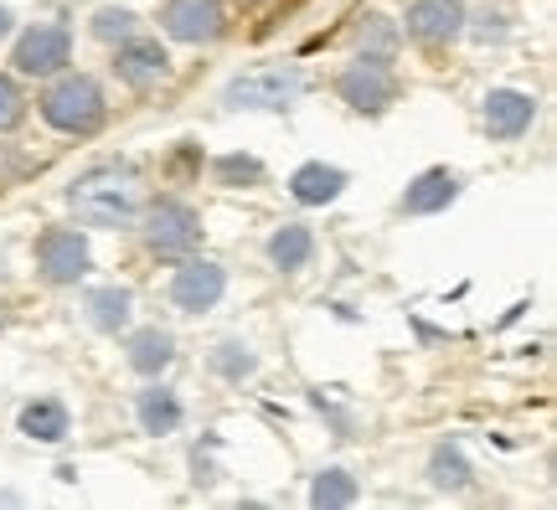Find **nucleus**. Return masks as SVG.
<instances>
[{
    "label": "nucleus",
    "mask_w": 557,
    "mask_h": 510,
    "mask_svg": "<svg viewBox=\"0 0 557 510\" xmlns=\"http://www.w3.org/2000/svg\"><path fill=\"white\" fill-rule=\"evenodd\" d=\"M67 207L83 227H99V233H120V227H135L139 207H145V191H139V176L129 165H94L83 171L73 186H67Z\"/></svg>",
    "instance_id": "f257e3e1"
},
{
    "label": "nucleus",
    "mask_w": 557,
    "mask_h": 510,
    "mask_svg": "<svg viewBox=\"0 0 557 510\" xmlns=\"http://www.w3.org/2000/svg\"><path fill=\"white\" fill-rule=\"evenodd\" d=\"M41 119L58 129V135H99L103 119H109V99H103V83L94 73H67L62 67L52 88L41 94Z\"/></svg>",
    "instance_id": "f03ea898"
},
{
    "label": "nucleus",
    "mask_w": 557,
    "mask_h": 510,
    "mask_svg": "<svg viewBox=\"0 0 557 510\" xmlns=\"http://www.w3.org/2000/svg\"><path fill=\"white\" fill-rule=\"evenodd\" d=\"M310 78L299 67H253V73H238V78L222 88V109L233 114H284L305 99Z\"/></svg>",
    "instance_id": "7ed1b4c3"
},
{
    "label": "nucleus",
    "mask_w": 557,
    "mask_h": 510,
    "mask_svg": "<svg viewBox=\"0 0 557 510\" xmlns=\"http://www.w3.org/2000/svg\"><path fill=\"white\" fill-rule=\"evenodd\" d=\"M135 222L156 258H191L201 248V212L181 197H156L150 207H139Z\"/></svg>",
    "instance_id": "20e7f679"
},
{
    "label": "nucleus",
    "mask_w": 557,
    "mask_h": 510,
    "mask_svg": "<svg viewBox=\"0 0 557 510\" xmlns=\"http://www.w3.org/2000/svg\"><path fill=\"white\" fill-rule=\"evenodd\" d=\"M336 94H341V103L357 109V114H387V109L398 103L403 83H398V73H393V58L357 52V58L336 73Z\"/></svg>",
    "instance_id": "39448f33"
},
{
    "label": "nucleus",
    "mask_w": 557,
    "mask_h": 510,
    "mask_svg": "<svg viewBox=\"0 0 557 510\" xmlns=\"http://www.w3.org/2000/svg\"><path fill=\"white\" fill-rule=\"evenodd\" d=\"M67 62H73V32L62 21L26 26L16 37V47H11V67L21 78H58Z\"/></svg>",
    "instance_id": "423d86ee"
},
{
    "label": "nucleus",
    "mask_w": 557,
    "mask_h": 510,
    "mask_svg": "<svg viewBox=\"0 0 557 510\" xmlns=\"http://www.w3.org/2000/svg\"><path fill=\"white\" fill-rule=\"evenodd\" d=\"M88 269H94V248H88V237H83L78 227H47V233L37 237V278L41 284L67 289V284H78Z\"/></svg>",
    "instance_id": "0eeeda50"
},
{
    "label": "nucleus",
    "mask_w": 557,
    "mask_h": 510,
    "mask_svg": "<svg viewBox=\"0 0 557 510\" xmlns=\"http://www.w3.org/2000/svg\"><path fill=\"white\" fill-rule=\"evenodd\" d=\"M160 32L171 41H186V47H212L227 32V5L222 0H165Z\"/></svg>",
    "instance_id": "6e6552de"
},
{
    "label": "nucleus",
    "mask_w": 557,
    "mask_h": 510,
    "mask_svg": "<svg viewBox=\"0 0 557 510\" xmlns=\"http://www.w3.org/2000/svg\"><path fill=\"white\" fill-rule=\"evenodd\" d=\"M227 295V269L212 258H181V269L171 274V304L181 314H207L218 310V299Z\"/></svg>",
    "instance_id": "1a4fd4ad"
},
{
    "label": "nucleus",
    "mask_w": 557,
    "mask_h": 510,
    "mask_svg": "<svg viewBox=\"0 0 557 510\" xmlns=\"http://www.w3.org/2000/svg\"><path fill=\"white\" fill-rule=\"evenodd\" d=\"M114 78L124 88H135V94H150L160 83H171V52L160 47L156 37H129L114 47Z\"/></svg>",
    "instance_id": "9d476101"
},
{
    "label": "nucleus",
    "mask_w": 557,
    "mask_h": 510,
    "mask_svg": "<svg viewBox=\"0 0 557 510\" xmlns=\"http://www.w3.org/2000/svg\"><path fill=\"white\" fill-rule=\"evenodd\" d=\"M465 0H413L408 16H403V32L423 47H449V41L465 37Z\"/></svg>",
    "instance_id": "9b49d317"
},
{
    "label": "nucleus",
    "mask_w": 557,
    "mask_h": 510,
    "mask_svg": "<svg viewBox=\"0 0 557 510\" xmlns=\"http://www.w3.org/2000/svg\"><path fill=\"white\" fill-rule=\"evenodd\" d=\"M537 124V99L521 88H491L485 94V135L496 145H517L521 135H532Z\"/></svg>",
    "instance_id": "f8f14e48"
},
{
    "label": "nucleus",
    "mask_w": 557,
    "mask_h": 510,
    "mask_svg": "<svg viewBox=\"0 0 557 510\" xmlns=\"http://www.w3.org/2000/svg\"><path fill=\"white\" fill-rule=\"evenodd\" d=\"M459 191H465V181H459L455 171L434 165V171H423V176L408 181V191H403L398 207L408 216H438V212H449V207H455Z\"/></svg>",
    "instance_id": "ddd939ff"
},
{
    "label": "nucleus",
    "mask_w": 557,
    "mask_h": 510,
    "mask_svg": "<svg viewBox=\"0 0 557 510\" xmlns=\"http://www.w3.org/2000/svg\"><path fill=\"white\" fill-rule=\"evenodd\" d=\"M83 320L99 335H124L135 320V295L124 284H99V289L83 295Z\"/></svg>",
    "instance_id": "4468645a"
},
{
    "label": "nucleus",
    "mask_w": 557,
    "mask_h": 510,
    "mask_svg": "<svg viewBox=\"0 0 557 510\" xmlns=\"http://www.w3.org/2000/svg\"><path fill=\"white\" fill-rule=\"evenodd\" d=\"M346 186H351V176H346L341 165H325V160H305L295 176H289V197H295L299 207H331V201H336Z\"/></svg>",
    "instance_id": "2eb2a0df"
},
{
    "label": "nucleus",
    "mask_w": 557,
    "mask_h": 510,
    "mask_svg": "<svg viewBox=\"0 0 557 510\" xmlns=\"http://www.w3.org/2000/svg\"><path fill=\"white\" fill-rule=\"evenodd\" d=\"M135 423H139V433L165 438V433H176L186 423V408H181V397L165 382H150L145 393H135Z\"/></svg>",
    "instance_id": "dca6fc26"
},
{
    "label": "nucleus",
    "mask_w": 557,
    "mask_h": 510,
    "mask_svg": "<svg viewBox=\"0 0 557 510\" xmlns=\"http://www.w3.org/2000/svg\"><path fill=\"white\" fill-rule=\"evenodd\" d=\"M124 361H129V372H139V376H160L176 361V335L160 331V325H139V331H129V340H124Z\"/></svg>",
    "instance_id": "f3484780"
},
{
    "label": "nucleus",
    "mask_w": 557,
    "mask_h": 510,
    "mask_svg": "<svg viewBox=\"0 0 557 510\" xmlns=\"http://www.w3.org/2000/svg\"><path fill=\"white\" fill-rule=\"evenodd\" d=\"M16 428L32 438V444H62L67 433H73V412L62 397H37V402H26L16 418Z\"/></svg>",
    "instance_id": "a211bd4d"
},
{
    "label": "nucleus",
    "mask_w": 557,
    "mask_h": 510,
    "mask_svg": "<svg viewBox=\"0 0 557 510\" xmlns=\"http://www.w3.org/2000/svg\"><path fill=\"white\" fill-rule=\"evenodd\" d=\"M269 263H274L278 274H299V269H310V258H315V233L305 227V222H284L269 233Z\"/></svg>",
    "instance_id": "6ab92c4d"
},
{
    "label": "nucleus",
    "mask_w": 557,
    "mask_h": 510,
    "mask_svg": "<svg viewBox=\"0 0 557 510\" xmlns=\"http://www.w3.org/2000/svg\"><path fill=\"white\" fill-rule=\"evenodd\" d=\"M429 485L434 490H449V495H459V490H470L475 485V470H470V459H465V449L459 444H438L434 453H429Z\"/></svg>",
    "instance_id": "aec40b11"
},
{
    "label": "nucleus",
    "mask_w": 557,
    "mask_h": 510,
    "mask_svg": "<svg viewBox=\"0 0 557 510\" xmlns=\"http://www.w3.org/2000/svg\"><path fill=\"white\" fill-rule=\"evenodd\" d=\"M357 474L341 470V464H331V470H320L315 480H310V506L315 510H341V506H357Z\"/></svg>",
    "instance_id": "412c9836"
},
{
    "label": "nucleus",
    "mask_w": 557,
    "mask_h": 510,
    "mask_svg": "<svg viewBox=\"0 0 557 510\" xmlns=\"http://www.w3.org/2000/svg\"><path fill=\"white\" fill-rule=\"evenodd\" d=\"M207 372L222 376V382H243V376L259 372V351L243 346V340H222V346L207 351Z\"/></svg>",
    "instance_id": "4be33fe9"
},
{
    "label": "nucleus",
    "mask_w": 557,
    "mask_h": 510,
    "mask_svg": "<svg viewBox=\"0 0 557 510\" xmlns=\"http://www.w3.org/2000/svg\"><path fill=\"white\" fill-rule=\"evenodd\" d=\"M212 181H218V186H227V191H253V186H263V160L259 156H243V150L218 156V160H212Z\"/></svg>",
    "instance_id": "5701e85b"
},
{
    "label": "nucleus",
    "mask_w": 557,
    "mask_h": 510,
    "mask_svg": "<svg viewBox=\"0 0 557 510\" xmlns=\"http://www.w3.org/2000/svg\"><path fill=\"white\" fill-rule=\"evenodd\" d=\"M403 41V26L393 16H382V11H367L357 26V47L361 52H372V58H393Z\"/></svg>",
    "instance_id": "b1692460"
},
{
    "label": "nucleus",
    "mask_w": 557,
    "mask_h": 510,
    "mask_svg": "<svg viewBox=\"0 0 557 510\" xmlns=\"http://www.w3.org/2000/svg\"><path fill=\"white\" fill-rule=\"evenodd\" d=\"M88 32H94V41H103V47H120V41H129L139 32V16L129 5H99L94 21H88Z\"/></svg>",
    "instance_id": "393cba45"
},
{
    "label": "nucleus",
    "mask_w": 557,
    "mask_h": 510,
    "mask_svg": "<svg viewBox=\"0 0 557 510\" xmlns=\"http://www.w3.org/2000/svg\"><path fill=\"white\" fill-rule=\"evenodd\" d=\"M465 32L480 47H500V41H511V16L506 11H480V16H465Z\"/></svg>",
    "instance_id": "a878e982"
},
{
    "label": "nucleus",
    "mask_w": 557,
    "mask_h": 510,
    "mask_svg": "<svg viewBox=\"0 0 557 510\" xmlns=\"http://www.w3.org/2000/svg\"><path fill=\"white\" fill-rule=\"evenodd\" d=\"M21 119H26V94L11 73H0V135H11Z\"/></svg>",
    "instance_id": "bb28decb"
},
{
    "label": "nucleus",
    "mask_w": 557,
    "mask_h": 510,
    "mask_svg": "<svg viewBox=\"0 0 557 510\" xmlns=\"http://www.w3.org/2000/svg\"><path fill=\"white\" fill-rule=\"evenodd\" d=\"M11 37H16V11L0 0V41H11Z\"/></svg>",
    "instance_id": "cd10ccee"
},
{
    "label": "nucleus",
    "mask_w": 557,
    "mask_h": 510,
    "mask_svg": "<svg viewBox=\"0 0 557 510\" xmlns=\"http://www.w3.org/2000/svg\"><path fill=\"white\" fill-rule=\"evenodd\" d=\"M5 320H11V314H5V304H0V331H5Z\"/></svg>",
    "instance_id": "c85d7f7f"
}]
</instances>
